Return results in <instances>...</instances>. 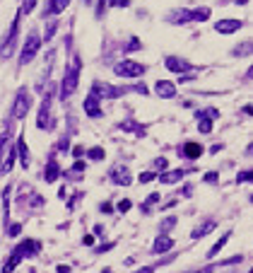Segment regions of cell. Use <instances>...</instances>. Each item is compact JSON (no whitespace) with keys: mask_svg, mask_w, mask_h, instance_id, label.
Segmentation results:
<instances>
[{"mask_svg":"<svg viewBox=\"0 0 253 273\" xmlns=\"http://www.w3.org/2000/svg\"><path fill=\"white\" fill-rule=\"evenodd\" d=\"M109 177H111L113 184H119V186H130V184H133V174H130V169H128L126 165H116V167H111Z\"/></svg>","mask_w":253,"mask_h":273,"instance_id":"obj_9","label":"cell"},{"mask_svg":"<svg viewBox=\"0 0 253 273\" xmlns=\"http://www.w3.org/2000/svg\"><path fill=\"white\" fill-rule=\"evenodd\" d=\"M89 92H94L99 99H119V97H123V95H128L130 92V87H116V85H106V82H102V80H96L94 85H92V89Z\"/></svg>","mask_w":253,"mask_h":273,"instance_id":"obj_4","label":"cell"},{"mask_svg":"<svg viewBox=\"0 0 253 273\" xmlns=\"http://www.w3.org/2000/svg\"><path fill=\"white\" fill-rule=\"evenodd\" d=\"M253 53V39L248 41H241V44H237V46L231 48V56L234 58H246Z\"/></svg>","mask_w":253,"mask_h":273,"instance_id":"obj_23","label":"cell"},{"mask_svg":"<svg viewBox=\"0 0 253 273\" xmlns=\"http://www.w3.org/2000/svg\"><path fill=\"white\" fill-rule=\"evenodd\" d=\"M130 92H138V95H150V89H147V85H143V82H138V85H130Z\"/></svg>","mask_w":253,"mask_h":273,"instance_id":"obj_38","label":"cell"},{"mask_svg":"<svg viewBox=\"0 0 253 273\" xmlns=\"http://www.w3.org/2000/svg\"><path fill=\"white\" fill-rule=\"evenodd\" d=\"M87 157H89V160H94V162H102L104 160V148H99V145L92 148V150L87 153Z\"/></svg>","mask_w":253,"mask_h":273,"instance_id":"obj_33","label":"cell"},{"mask_svg":"<svg viewBox=\"0 0 253 273\" xmlns=\"http://www.w3.org/2000/svg\"><path fill=\"white\" fill-rule=\"evenodd\" d=\"M174 227H176V215H169L159 223V232H171Z\"/></svg>","mask_w":253,"mask_h":273,"instance_id":"obj_29","label":"cell"},{"mask_svg":"<svg viewBox=\"0 0 253 273\" xmlns=\"http://www.w3.org/2000/svg\"><path fill=\"white\" fill-rule=\"evenodd\" d=\"M85 167H87V165H85V162L80 160V157H77V162L72 165V169H75V172H85Z\"/></svg>","mask_w":253,"mask_h":273,"instance_id":"obj_47","label":"cell"},{"mask_svg":"<svg viewBox=\"0 0 253 273\" xmlns=\"http://www.w3.org/2000/svg\"><path fill=\"white\" fill-rule=\"evenodd\" d=\"M82 3H85V5H92V3H94V0H82Z\"/></svg>","mask_w":253,"mask_h":273,"instance_id":"obj_57","label":"cell"},{"mask_svg":"<svg viewBox=\"0 0 253 273\" xmlns=\"http://www.w3.org/2000/svg\"><path fill=\"white\" fill-rule=\"evenodd\" d=\"M181 196H183V198H190V196H193V186H190V184L183 186V189H181Z\"/></svg>","mask_w":253,"mask_h":273,"instance_id":"obj_46","label":"cell"},{"mask_svg":"<svg viewBox=\"0 0 253 273\" xmlns=\"http://www.w3.org/2000/svg\"><path fill=\"white\" fill-rule=\"evenodd\" d=\"M51 99H53V89H48L46 97H44V102L39 106V116H36V126L41 131H51L53 129V116H51Z\"/></svg>","mask_w":253,"mask_h":273,"instance_id":"obj_5","label":"cell"},{"mask_svg":"<svg viewBox=\"0 0 253 273\" xmlns=\"http://www.w3.org/2000/svg\"><path fill=\"white\" fill-rule=\"evenodd\" d=\"M121 129H123V131H128V133H135L138 138H143L145 133H147V129H145L143 123H138L135 119H126L123 123H121Z\"/></svg>","mask_w":253,"mask_h":273,"instance_id":"obj_19","label":"cell"},{"mask_svg":"<svg viewBox=\"0 0 253 273\" xmlns=\"http://www.w3.org/2000/svg\"><path fill=\"white\" fill-rule=\"evenodd\" d=\"M215 227H217V223H215V220H205L203 225H198L193 232H190V237H193V240H203V237H207V234L212 232Z\"/></svg>","mask_w":253,"mask_h":273,"instance_id":"obj_22","label":"cell"},{"mask_svg":"<svg viewBox=\"0 0 253 273\" xmlns=\"http://www.w3.org/2000/svg\"><path fill=\"white\" fill-rule=\"evenodd\" d=\"M85 114L87 116H92V119H102L104 112H102V104H99V97L94 95V92H89L87 97H85Z\"/></svg>","mask_w":253,"mask_h":273,"instance_id":"obj_10","label":"cell"},{"mask_svg":"<svg viewBox=\"0 0 253 273\" xmlns=\"http://www.w3.org/2000/svg\"><path fill=\"white\" fill-rule=\"evenodd\" d=\"M58 177H61V167H58V162L51 157L48 165H46V172H44V181L53 184V181H58Z\"/></svg>","mask_w":253,"mask_h":273,"instance_id":"obj_20","label":"cell"},{"mask_svg":"<svg viewBox=\"0 0 253 273\" xmlns=\"http://www.w3.org/2000/svg\"><path fill=\"white\" fill-rule=\"evenodd\" d=\"M196 116H198V131L200 133H203V136H210V133H212V121L215 119H210V116H205V114H196Z\"/></svg>","mask_w":253,"mask_h":273,"instance_id":"obj_26","label":"cell"},{"mask_svg":"<svg viewBox=\"0 0 253 273\" xmlns=\"http://www.w3.org/2000/svg\"><path fill=\"white\" fill-rule=\"evenodd\" d=\"M55 271H58V273H68V271H70V266L61 264V266H55Z\"/></svg>","mask_w":253,"mask_h":273,"instance_id":"obj_50","label":"cell"},{"mask_svg":"<svg viewBox=\"0 0 253 273\" xmlns=\"http://www.w3.org/2000/svg\"><path fill=\"white\" fill-rule=\"evenodd\" d=\"M244 114H246V116H253V104L244 106Z\"/></svg>","mask_w":253,"mask_h":273,"instance_id":"obj_52","label":"cell"},{"mask_svg":"<svg viewBox=\"0 0 253 273\" xmlns=\"http://www.w3.org/2000/svg\"><path fill=\"white\" fill-rule=\"evenodd\" d=\"M212 15V10L210 8H196L193 10V22H207Z\"/></svg>","mask_w":253,"mask_h":273,"instance_id":"obj_27","label":"cell"},{"mask_svg":"<svg viewBox=\"0 0 253 273\" xmlns=\"http://www.w3.org/2000/svg\"><path fill=\"white\" fill-rule=\"evenodd\" d=\"M41 251V242L39 240H24V242H20L15 249H12V257L8 259V264L3 266V271H12L22 259H34L36 254Z\"/></svg>","mask_w":253,"mask_h":273,"instance_id":"obj_1","label":"cell"},{"mask_svg":"<svg viewBox=\"0 0 253 273\" xmlns=\"http://www.w3.org/2000/svg\"><path fill=\"white\" fill-rule=\"evenodd\" d=\"M17 160H20V155H17V145H12V148L8 150V155H5V162L0 165V174H10Z\"/></svg>","mask_w":253,"mask_h":273,"instance_id":"obj_16","label":"cell"},{"mask_svg":"<svg viewBox=\"0 0 253 273\" xmlns=\"http://www.w3.org/2000/svg\"><path fill=\"white\" fill-rule=\"evenodd\" d=\"M41 44H44V37H39V32H29L27 41L22 46V53H20V65H29L36 58V53L41 51Z\"/></svg>","mask_w":253,"mask_h":273,"instance_id":"obj_3","label":"cell"},{"mask_svg":"<svg viewBox=\"0 0 253 273\" xmlns=\"http://www.w3.org/2000/svg\"><path fill=\"white\" fill-rule=\"evenodd\" d=\"M166 20L171 24H188L193 22V10H174V12H169Z\"/></svg>","mask_w":253,"mask_h":273,"instance_id":"obj_15","label":"cell"},{"mask_svg":"<svg viewBox=\"0 0 253 273\" xmlns=\"http://www.w3.org/2000/svg\"><path fill=\"white\" fill-rule=\"evenodd\" d=\"M154 92H157V97H162V99H171V97H176V85L169 80H159L157 85H154Z\"/></svg>","mask_w":253,"mask_h":273,"instance_id":"obj_14","label":"cell"},{"mask_svg":"<svg viewBox=\"0 0 253 273\" xmlns=\"http://www.w3.org/2000/svg\"><path fill=\"white\" fill-rule=\"evenodd\" d=\"M65 8H68V0H48V5H46V17L61 15Z\"/></svg>","mask_w":253,"mask_h":273,"instance_id":"obj_25","label":"cell"},{"mask_svg":"<svg viewBox=\"0 0 253 273\" xmlns=\"http://www.w3.org/2000/svg\"><path fill=\"white\" fill-rule=\"evenodd\" d=\"M203 181H205V184H217L220 177H217V172H207L205 177H203Z\"/></svg>","mask_w":253,"mask_h":273,"instance_id":"obj_40","label":"cell"},{"mask_svg":"<svg viewBox=\"0 0 253 273\" xmlns=\"http://www.w3.org/2000/svg\"><path fill=\"white\" fill-rule=\"evenodd\" d=\"M234 3H237V5H246V3H248V0H234Z\"/></svg>","mask_w":253,"mask_h":273,"instance_id":"obj_56","label":"cell"},{"mask_svg":"<svg viewBox=\"0 0 253 273\" xmlns=\"http://www.w3.org/2000/svg\"><path fill=\"white\" fill-rule=\"evenodd\" d=\"M164 68H166V70L179 72V75H181V72L190 70L193 65H190L188 61H186V58H179V56H166V58H164Z\"/></svg>","mask_w":253,"mask_h":273,"instance_id":"obj_13","label":"cell"},{"mask_svg":"<svg viewBox=\"0 0 253 273\" xmlns=\"http://www.w3.org/2000/svg\"><path fill=\"white\" fill-rule=\"evenodd\" d=\"M113 247H116V242H106L102 247H96V254H106V251H111Z\"/></svg>","mask_w":253,"mask_h":273,"instance_id":"obj_42","label":"cell"},{"mask_svg":"<svg viewBox=\"0 0 253 273\" xmlns=\"http://www.w3.org/2000/svg\"><path fill=\"white\" fill-rule=\"evenodd\" d=\"M200 114H205V116H210V119H217V116H220V112H217L215 106H210V109H203Z\"/></svg>","mask_w":253,"mask_h":273,"instance_id":"obj_45","label":"cell"},{"mask_svg":"<svg viewBox=\"0 0 253 273\" xmlns=\"http://www.w3.org/2000/svg\"><path fill=\"white\" fill-rule=\"evenodd\" d=\"M241 261H244V257H241V254H237V257H231V259H222V261H217V264L207 266V271H212V268H220V266H234V264H241Z\"/></svg>","mask_w":253,"mask_h":273,"instance_id":"obj_28","label":"cell"},{"mask_svg":"<svg viewBox=\"0 0 253 273\" xmlns=\"http://www.w3.org/2000/svg\"><path fill=\"white\" fill-rule=\"evenodd\" d=\"M116 208H119V213H128V210L133 208V203H130V198H123V201H119Z\"/></svg>","mask_w":253,"mask_h":273,"instance_id":"obj_39","label":"cell"},{"mask_svg":"<svg viewBox=\"0 0 253 273\" xmlns=\"http://www.w3.org/2000/svg\"><path fill=\"white\" fill-rule=\"evenodd\" d=\"M82 244L92 247V244H94V234H85V237H82Z\"/></svg>","mask_w":253,"mask_h":273,"instance_id":"obj_49","label":"cell"},{"mask_svg":"<svg viewBox=\"0 0 253 273\" xmlns=\"http://www.w3.org/2000/svg\"><path fill=\"white\" fill-rule=\"evenodd\" d=\"M36 3H39V0H22V15H32L34 12V8H36Z\"/></svg>","mask_w":253,"mask_h":273,"instance_id":"obj_32","label":"cell"},{"mask_svg":"<svg viewBox=\"0 0 253 273\" xmlns=\"http://www.w3.org/2000/svg\"><path fill=\"white\" fill-rule=\"evenodd\" d=\"M246 78H248V80H253V65L248 68V70H246Z\"/></svg>","mask_w":253,"mask_h":273,"instance_id":"obj_55","label":"cell"},{"mask_svg":"<svg viewBox=\"0 0 253 273\" xmlns=\"http://www.w3.org/2000/svg\"><path fill=\"white\" fill-rule=\"evenodd\" d=\"M29 109H32V97H29V89L22 87L20 92H17V97H15V104H12V116H15L17 121H24V116L29 114Z\"/></svg>","mask_w":253,"mask_h":273,"instance_id":"obj_7","label":"cell"},{"mask_svg":"<svg viewBox=\"0 0 253 273\" xmlns=\"http://www.w3.org/2000/svg\"><path fill=\"white\" fill-rule=\"evenodd\" d=\"M183 177H186L183 169H171V172H162L157 179L162 181V184H176V181H181Z\"/></svg>","mask_w":253,"mask_h":273,"instance_id":"obj_21","label":"cell"},{"mask_svg":"<svg viewBox=\"0 0 253 273\" xmlns=\"http://www.w3.org/2000/svg\"><path fill=\"white\" fill-rule=\"evenodd\" d=\"M157 177L159 174H154V172H143V174L138 177V181H140V184H150V181H154Z\"/></svg>","mask_w":253,"mask_h":273,"instance_id":"obj_36","label":"cell"},{"mask_svg":"<svg viewBox=\"0 0 253 273\" xmlns=\"http://www.w3.org/2000/svg\"><path fill=\"white\" fill-rule=\"evenodd\" d=\"M246 181H253V169H248V172H239L237 174V184H246Z\"/></svg>","mask_w":253,"mask_h":273,"instance_id":"obj_35","label":"cell"},{"mask_svg":"<svg viewBox=\"0 0 253 273\" xmlns=\"http://www.w3.org/2000/svg\"><path fill=\"white\" fill-rule=\"evenodd\" d=\"M20 17H22V10L15 15V22L10 24V32L5 37V41L0 44V56L3 58H10L12 56V51H15V41H17V32H20Z\"/></svg>","mask_w":253,"mask_h":273,"instance_id":"obj_8","label":"cell"},{"mask_svg":"<svg viewBox=\"0 0 253 273\" xmlns=\"http://www.w3.org/2000/svg\"><path fill=\"white\" fill-rule=\"evenodd\" d=\"M104 234V227L102 225H94V237H102Z\"/></svg>","mask_w":253,"mask_h":273,"instance_id":"obj_51","label":"cell"},{"mask_svg":"<svg viewBox=\"0 0 253 273\" xmlns=\"http://www.w3.org/2000/svg\"><path fill=\"white\" fill-rule=\"evenodd\" d=\"M80 68H82L80 58L72 56V61L65 65L63 87H61V99H70V97L75 95V89H77V85H80Z\"/></svg>","mask_w":253,"mask_h":273,"instance_id":"obj_2","label":"cell"},{"mask_svg":"<svg viewBox=\"0 0 253 273\" xmlns=\"http://www.w3.org/2000/svg\"><path fill=\"white\" fill-rule=\"evenodd\" d=\"M20 232H22V223H15V225L8 227V234H10V237H17Z\"/></svg>","mask_w":253,"mask_h":273,"instance_id":"obj_41","label":"cell"},{"mask_svg":"<svg viewBox=\"0 0 253 273\" xmlns=\"http://www.w3.org/2000/svg\"><path fill=\"white\" fill-rule=\"evenodd\" d=\"M157 201H159V193H150V196L145 198V203L140 206V210H143V213H150V210H152V206H154Z\"/></svg>","mask_w":253,"mask_h":273,"instance_id":"obj_30","label":"cell"},{"mask_svg":"<svg viewBox=\"0 0 253 273\" xmlns=\"http://www.w3.org/2000/svg\"><path fill=\"white\" fill-rule=\"evenodd\" d=\"M246 157H253V143L246 148Z\"/></svg>","mask_w":253,"mask_h":273,"instance_id":"obj_54","label":"cell"},{"mask_svg":"<svg viewBox=\"0 0 253 273\" xmlns=\"http://www.w3.org/2000/svg\"><path fill=\"white\" fill-rule=\"evenodd\" d=\"M8 140H10L8 133H3V136H0V165H3V150H5V143H8Z\"/></svg>","mask_w":253,"mask_h":273,"instance_id":"obj_43","label":"cell"},{"mask_svg":"<svg viewBox=\"0 0 253 273\" xmlns=\"http://www.w3.org/2000/svg\"><path fill=\"white\" fill-rule=\"evenodd\" d=\"M80 155H82V148H80V145H77V148L72 150V157H80Z\"/></svg>","mask_w":253,"mask_h":273,"instance_id":"obj_53","label":"cell"},{"mask_svg":"<svg viewBox=\"0 0 253 273\" xmlns=\"http://www.w3.org/2000/svg\"><path fill=\"white\" fill-rule=\"evenodd\" d=\"M174 249V240L169 237V232H159V237L152 242V254H166Z\"/></svg>","mask_w":253,"mask_h":273,"instance_id":"obj_12","label":"cell"},{"mask_svg":"<svg viewBox=\"0 0 253 273\" xmlns=\"http://www.w3.org/2000/svg\"><path fill=\"white\" fill-rule=\"evenodd\" d=\"M106 8H109V0H96V12H94V15L102 20L104 12H106Z\"/></svg>","mask_w":253,"mask_h":273,"instance_id":"obj_37","label":"cell"},{"mask_svg":"<svg viewBox=\"0 0 253 273\" xmlns=\"http://www.w3.org/2000/svg\"><path fill=\"white\" fill-rule=\"evenodd\" d=\"M140 48H143V41L138 39V37H130V41L126 44V51H128V53H130V51H140Z\"/></svg>","mask_w":253,"mask_h":273,"instance_id":"obj_34","label":"cell"},{"mask_svg":"<svg viewBox=\"0 0 253 273\" xmlns=\"http://www.w3.org/2000/svg\"><path fill=\"white\" fill-rule=\"evenodd\" d=\"M154 167H157V169H166V157H157V160H154Z\"/></svg>","mask_w":253,"mask_h":273,"instance_id":"obj_48","label":"cell"},{"mask_svg":"<svg viewBox=\"0 0 253 273\" xmlns=\"http://www.w3.org/2000/svg\"><path fill=\"white\" fill-rule=\"evenodd\" d=\"M55 29H58V20H48V24H46V32H44V41H51V39H53Z\"/></svg>","mask_w":253,"mask_h":273,"instance_id":"obj_31","label":"cell"},{"mask_svg":"<svg viewBox=\"0 0 253 273\" xmlns=\"http://www.w3.org/2000/svg\"><path fill=\"white\" fill-rule=\"evenodd\" d=\"M251 203H253V193H251Z\"/></svg>","mask_w":253,"mask_h":273,"instance_id":"obj_59","label":"cell"},{"mask_svg":"<svg viewBox=\"0 0 253 273\" xmlns=\"http://www.w3.org/2000/svg\"><path fill=\"white\" fill-rule=\"evenodd\" d=\"M203 153H205V150H203V145L200 143H186L181 148V155L186 157V160H198Z\"/></svg>","mask_w":253,"mask_h":273,"instance_id":"obj_17","label":"cell"},{"mask_svg":"<svg viewBox=\"0 0 253 273\" xmlns=\"http://www.w3.org/2000/svg\"><path fill=\"white\" fill-rule=\"evenodd\" d=\"M244 27L241 20H234V17H227V20H220V22H215V32L217 34H234L239 32Z\"/></svg>","mask_w":253,"mask_h":273,"instance_id":"obj_11","label":"cell"},{"mask_svg":"<svg viewBox=\"0 0 253 273\" xmlns=\"http://www.w3.org/2000/svg\"><path fill=\"white\" fill-rule=\"evenodd\" d=\"M17 155H20V162H22V167L24 169L29 167L32 157H29V148H27V140H24V136L17 138Z\"/></svg>","mask_w":253,"mask_h":273,"instance_id":"obj_18","label":"cell"},{"mask_svg":"<svg viewBox=\"0 0 253 273\" xmlns=\"http://www.w3.org/2000/svg\"><path fill=\"white\" fill-rule=\"evenodd\" d=\"M109 5H111V8H113V5H116V0H109Z\"/></svg>","mask_w":253,"mask_h":273,"instance_id":"obj_58","label":"cell"},{"mask_svg":"<svg viewBox=\"0 0 253 273\" xmlns=\"http://www.w3.org/2000/svg\"><path fill=\"white\" fill-rule=\"evenodd\" d=\"M99 210H102L104 215H111V213H113V203H109V201L102 203V206H99Z\"/></svg>","mask_w":253,"mask_h":273,"instance_id":"obj_44","label":"cell"},{"mask_svg":"<svg viewBox=\"0 0 253 273\" xmlns=\"http://www.w3.org/2000/svg\"><path fill=\"white\" fill-rule=\"evenodd\" d=\"M145 68L143 63H138V61H130V58H126V61H121V63L113 65V72L119 75V78H140V75H145Z\"/></svg>","mask_w":253,"mask_h":273,"instance_id":"obj_6","label":"cell"},{"mask_svg":"<svg viewBox=\"0 0 253 273\" xmlns=\"http://www.w3.org/2000/svg\"><path fill=\"white\" fill-rule=\"evenodd\" d=\"M229 240H231V232H224V234H222L220 240L212 244V249L207 251V259H215V257H217V254H220V251L227 247V242H229Z\"/></svg>","mask_w":253,"mask_h":273,"instance_id":"obj_24","label":"cell"}]
</instances>
